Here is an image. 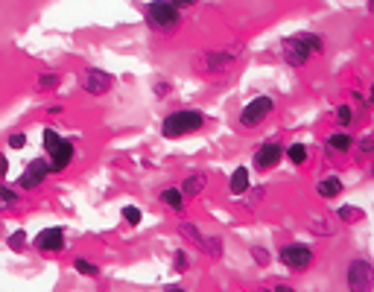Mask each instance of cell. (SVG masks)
Returning <instances> with one entry per match:
<instances>
[{"label": "cell", "mask_w": 374, "mask_h": 292, "mask_svg": "<svg viewBox=\"0 0 374 292\" xmlns=\"http://www.w3.org/2000/svg\"><path fill=\"white\" fill-rule=\"evenodd\" d=\"M202 126H205L202 111H196V109H181V111H173L170 117H164L161 135H164V138H184V135H191V132H199Z\"/></svg>", "instance_id": "cell-1"}, {"label": "cell", "mask_w": 374, "mask_h": 292, "mask_svg": "<svg viewBox=\"0 0 374 292\" xmlns=\"http://www.w3.org/2000/svg\"><path fill=\"white\" fill-rule=\"evenodd\" d=\"M322 50V39L313 36V32H301V36H293L284 41V61L293 64V68H301V64H307V59Z\"/></svg>", "instance_id": "cell-2"}, {"label": "cell", "mask_w": 374, "mask_h": 292, "mask_svg": "<svg viewBox=\"0 0 374 292\" xmlns=\"http://www.w3.org/2000/svg\"><path fill=\"white\" fill-rule=\"evenodd\" d=\"M44 149H47V164H50V173H61L65 167H71L74 161V144L59 138L53 129H44Z\"/></svg>", "instance_id": "cell-3"}, {"label": "cell", "mask_w": 374, "mask_h": 292, "mask_svg": "<svg viewBox=\"0 0 374 292\" xmlns=\"http://www.w3.org/2000/svg\"><path fill=\"white\" fill-rule=\"evenodd\" d=\"M143 12H146L149 26H155V29L170 32L178 24V4H164V0H158V4H146Z\"/></svg>", "instance_id": "cell-4"}, {"label": "cell", "mask_w": 374, "mask_h": 292, "mask_svg": "<svg viewBox=\"0 0 374 292\" xmlns=\"http://www.w3.org/2000/svg\"><path fill=\"white\" fill-rule=\"evenodd\" d=\"M345 281L351 292H374V266L368 261H351Z\"/></svg>", "instance_id": "cell-5"}, {"label": "cell", "mask_w": 374, "mask_h": 292, "mask_svg": "<svg viewBox=\"0 0 374 292\" xmlns=\"http://www.w3.org/2000/svg\"><path fill=\"white\" fill-rule=\"evenodd\" d=\"M280 263L293 272H301L313 263V248L304 246V243H290V246L280 248Z\"/></svg>", "instance_id": "cell-6"}, {"label": "cell", "mask_w": 374, "mask_h": 292, "mask_svg": "<svg viewBox=\"0 0 374 292\" xmlns=\"http://www.w3.org/2000/svg\"><path fill=\"white\" fill-rule=\"evenodd\" d=\"M272 109H275L272 96H258V100H252V103H248V106L240 111V126H246V129L261 126V123L272 114Z\"/></svg>", "instance_id": "cell-7"}, {"label": "cell", "mask_w": 374, "mask_h": 292, "mask_svg": "<svg viewBox=\"0 0 374 292\" xmlns=\"http://www.w3.org/2000/svg\"><path fill=\"white\" fill-rule=\"evenodd\" d=\"M47 173H50L47 158H36V161H29L26 170H24V173H21V178H18V187H21V190H36L41 181H47Z\"/></svg>", "instance_id": "cell-8"}, {"label": "cell", "mask_w": 374, "mask_h": 292, "mask_svg": "<svg viewBox=\"0 0 374 292\" xmlns=\"http://www.w3.org/2000/svg\"><path fill=\"white\" fill-rule=\"evenodd\" d=\"M82 88L88 91V94H94V96H103V94H108L111 88H114V76H108L106 71H85L82 74Z\"/></svg>", "instance_id": "cell-9"}, {"label": "cell", "mask_w": 374, "mask_h": 292, "mask_svg": "<svg viewBox=\"0 0 374 292\" xmlns=\"http://www.w3.org/2000/svg\"><path fill=\"white\" fill-rule=\"evenodd\" d=\"M36 248L44 251V254H56V251L65 248V234H61V228H44L36 237Z\"/></svg>", "instance_id": "cell-10"}, {"label": "cell", "mask_w": 374, "mask_h": 292, "mask_svg": "<svg viewBox=\"0 0 374 292\" xmlns=\"http://www.w3.org/2000/svg\"><path fill=\"white\" fill-rule=\"evenodd\" d=\"M284 155H287V152L280 149V144H263V146L255 152V167H258V170H272Z\"/></svg>", "instance_id": "cell-11"}, {"label": "cell", "mask_w": 374, "mask_h": 292, "mask_svg": "<svg viewBox=\"0 0 374 292\" xmlns=\"http://www.w3.org/2000/svg\"><path fill=\"white\" fill-rule=\"evenodd\" d=\"M231 64H234V59H231L228 53H208V56L202 59V71L216 76V74L231 71Z\"/></svg>", "instance_id": "cell-12"}, {"label": "cell", "mask_w": 374, "mask_h": 292, "mask_svg": "<svg viewBox=\"0 0 374 292\" xmlns=\"http://www.w3.org/2000/svg\"><path fill=\"white\" fill-rule=\"evenodd\" d=\"M205 184H208V178H205V173H193V176H187L184 181H181V193H184V199H193V196H199V193L205 190Z\"/></svg>", "instance_id": "cell-13"}, {"label": "cell", "mask_w": 374, "mask_h": 292, "mask_svg": "<svg viewBox=\"0 0 374 292\" xmlns=\"http://www.w3.org/2000/svg\"><path fill=\"white\" fill-rule=\"evenodd\" d=\"M316 190H319L322 199H336L339 193H342V181H339L336 176H328V178H322V181L316 184Z\"/></svg>", "instance_id": "cell-14"}, {"label": "cell", "mask_w": 374, "mask_h": 292, "mask_svg": "<svg viewBox=\"0 0 374 292\" xmlns=\"http://www.w3.org/2000/svg\"><path fill=\"white\" fill-rule=\"evenodd\" d=\"M161 202H164L170 211H176V213H178V211H184V205H187L184 193H181L178 187H170V190H164V193H161Z\"/></svg>", "instance_id": "cell-15"}, {"label": "cell", "mask_w": 374, "mask_h": 292, "mask_svg": "<svg viewBox=\"0 0 374 292\" xmlns=\"http://www.w3.org/2000/svg\"><path fill=\"white\" fill-rule=\"evenodd\" d=\"M228 190L234 193V196H240V193H246V190H248V170H246V167H237V170L231 173Z\"/></svg>", "instance_id": "cell-16"}, {"label": "cell", "mask_w": 374, "mask_h": 292, "mask_svg": "<svg viewBox=\"0 0 374 292\" xmlns=\"http://www.w3.org/2000/svg\"><path fill=\"white\" fill-rule=\"evenodd\" d=\"M178 234H181V237L187 240V243L199 246V248H205V243H208V240H205V237L199 234V228H196L193 222H181V225H178Z\"/></svg>", "instance_id": "cell-17"}, {"label": "cell", "mask_w": 374, "mask_h": 292, "mask_svg": "<svg viewBox=\"0 0 374 292\" xmlns=\"http://www.w3.org/2000/svg\"><path fill=\"white\" fill-rule=\"evenodd\" d=\"M351 149V135H345V132H333L330 138H328V152L330 155H336V152H348Z\"/></svg>", "instance_id": "cell-18"}, {"label": "cell", "mask_w": 374, "mask_h": 292, "mask_svg": "<svg viewBox=\"0 0 374 292\" xmlns=\"http://www.w3.org/2000/svg\"><path fill=\"white\" fill-rule=\"evenodd\" d=\"M336 216H339V222H345V225H354V222H363V219H365V213H363L360 208H351V205H339V208H336Z\"/></svg>", "instance_id": "cell-19"}, {"label": "cell", "mask_w": 374, "mask_h": 292, "mask_svg": "<svg viewBox=\"0 0 374 292\" xmlns=\"http://www.w3.org/2000/svg\"><path fill=\"white\" fill-rule=\"evenodd\" d=\"M310 231L328 237V234H333V225H330V219H325V216H313V219H310Z\"/></svg>", "instance_id": "cell-20"}, {"label": "cell", "mask_w": 374, "mask_h": 292, "mask_svg": "<svg viewBox=\"0 0 374 292\" xmlns=\"http://www.w3.org/2000/svg\"><path fill=\"white\" fill-rule=\"evenodd\" d=\"M287 158L293 161L295 167H301L304 161H307V146H304V144H293V146L287 149Z\"/></svg>", "instance_id": "cell-21"}, {"label": "cell", "mask_w": 374, "mask_h": 292, "mask_svg": "<svg viewBox=\"0 0 374 292\" xmlns=\"http://www.w3.org/2000/svg\"><path fill=\"white\" fill-rule=\"evenodd\" d=\"M74 269H76L79 275H85V278H97V275H100V269L94 266V263H88V261H82V257H79V261L74 263Z\"/></svg>", "instance_id": "cell-22"}, {"label": "cell", "mask_w": 374, "mask_h": 292, "mask_svg": "<svg viewBox=\"0 0 374 292\" xmlns=\"http://www.w3.org/2000/svg\"><path fill=\"white\" fill-rule=\"evenodd\" d=\"M12 205H18V193L0 187V211H6V208H12Z\"/></svg>", "instance_id": "cell-23"}, {"label": "cell", "mask_w": 374, "mask_h": 292, "mask_svg": "<svg viewBox=\"0 0 374 292\" xmlns=\"http://www.w3.org/2000/svg\"><path fill=\"white\" fill-rule=\"evenodd\" d=\"M59 82H61L59 74H44V76H39V88H41V91H53V88H59Z\"/></svg>", "instance_id": "cell-24"}, {"label": "cell", "mask_w": 374, "mask_h": 292, "mask_svg": "<svg viewBox=\"0 0 374 292\" xmlns=\"http://www.w3.org/2000/svg\"><path fill=\"white\" fill-rule=\"evenodd\" d=\"M24 246H26V234H24V231H15V234L9 237V248H12V251H21Z\"/></svg>", "instance_id": "cell-25"}, {"label": "cell", "mask_w": 374, "mask_h": 292, "mask_svg": "<svg viewBox=\"0 0 374 292\" xmlns=\"http://www.w3.org/2000/svg\"><path fill=\"white\" fill-rule=\"evenodd\" d=\"M351 117H354V114H351V109H348V106H339V109H336V120H339V126H348V123H351Z\"/></svg>", "instance_id": "cell-26"}, {"label": "cell", "mask_w": 374, "mask_h": 292, "mask_svg": "<svg viewBox=\"0 0 374 292\" xmlns=\"http://www.w3.org/2000/svg\"><path fill=\"white\" fill-rule=\"evenodd\" d=\"M123 219H126L129 225H138L141 222V211L138 208H123Z\"/></svg>", "instance_id": "cell-27"}, {"label": "cell", "mask_w": 374, "mask_h": 292, "mask_svg": "<svg viewBox=\"0 0 374 292\" xmlns=\"http://www.w3.org/2000/svg\"><path fill=\"white\" fill-rule=\"evenodd\" d=\"M24 144H26V135H12V138H9V146H12V149H21Z\"/></svg>", "instance_id": "cell-28"}, {"label": "cell", "mask_w": 374, "mask_h": 292, "mask_svg": "<svg viewBox=\"0 0 374 292\" xmlns=\"http://www.w3.org/2000/svg\"><path fill=\"white\" fill-rule=\"evenodd\" d=\"M6 173H9V158H4V155H0V181L6 178Z\"/></svg>", "instance_id": "cell-29"}, {"label": "cell", "mask_w": 374, "mask_h": 292, "mask_svg": "<svg viewBox=\"0 0 374 292\" xmlns=\"http://www.w3.org/2000/svg\"><path fill=\"white\" fill-rule=\"evenodd\" d=\"M176 269H178V272H184V269H187V257H184V251H178V254H176Z\"/></svg>", "instance_id": "cell-30"}, {"label": "cell", "mask_w": 374, "mask_h": 292, "mask_svg": "<svg viewBox=\"0 0 374 292\" xmlns=\"http://www.w3.org/2000/svg\"><path fill=\"white\" fill-rule=\"evenodd\" d=\"M371 149H374V144H371V141L365 138V141L360 144V155H371Z\"/></svg>", "instance_id": "cell-31"}, {"label": "cell", "mask_w": 374, "mask_h": 292, "mask_svg": "<svg viewBox=\"0 0 374 292\" xmlns=\"http://www.w3.org/2000/svg\"><path fill=\"white\" fill-rule=\"evenodd\" d=\"M255 261H258V263H266V254H263V248H255Z\"/></svg>", "instance_id": "cell-32"}, {"label": "cell", "mask_w": 374, "mask_h": 292, "mask_svg": "<svg viewBox=\"0 0 374 292\" xmlns=\"http://www.w3.org/2000/svg\"><path fill=\"white\" fill-rule=\"evenodd\" d=\"M167 91H170L167 82H158V85H155V94H167Z\"/></svg>", "instance_id": "cell-33"}, {"label": "cell", "mask_w": 374, "mask_h": 292, "mask_svg": "<svg viewBox=\"0 0 374 292\" xmlns=\"http://www.w3.org/2000/svg\"><path fill=\"white\" fill-rule=\"evenodd\" d=\"M272 292H295V289H290V286H275Z\"/></svg>", "instance_id": "cell-34"}, {"label": "cell", "mask_w": 374, "mask_h": 292, "mask_svg": "<svg viewBox=\"0 0 374 292\" xmlns=\"http://www.w3.org/2000/svg\"><path fill=\"white\" fill-rule=\"evenodd\" d=\"M164 292H187V289H181V286H167Z\"/></svg>", "instance_id": "cell-35"}, {"label": "cell", "mask_w": 374, "mask_h": 292, "mask_svg": "<svg viewBox=\"0 0 374 292\" xmlns=\"http://www.w3.org/2000/svg\"><path fill=\"white\" fill-rule=\"evenodd\" d=\"M371 100H374V85H371Z\"/></svg>", "instance_id": "cell-36"}, {"label": "cell", "mask_w": 374, "mask_h": 292, "mask_svg": "<svg viewBox=\"0 0 374 292\" xmlns=\"http://www.w3.org/2000/svg\"><path fill=\"white\" fill-rule=\"evenodd\" d=\"M368 9H371V12H374V4H368Z\"/></svg>", "instance_id": "cell-37"}, {"label": "cell", "mask_w": 374, "mask_h": 292, "mask_svg": "<svg viewBox=\"0 0 374 292\" xmlns=\"http://www.w3.org/2000/svg\"><path fill=\"white\" fill-rule=\"evenodd\" d=\"M258 292H272V289H258Z\"/></svg>", "instance_id": "cell-38"}]
</instances>
